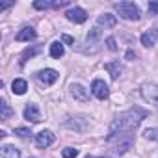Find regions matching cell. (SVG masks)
<instances>
[{"label": "cell", "mask_w": 158, "mask_h": 158, "mask_svg": "<svg viewBox=\"0 0 158 158\" xmlns=\"http://www.w3.org/2000/svg\"><path fill=\"white\" fill-rule=\"evenodd\" d=\"M61 43H65V45H74V39H73L71 35L63 34V35H61Z\"/></svg>", "instance_id": "obj_26"}, {"label": "cell", "mask_w": 158, "mask_h": 158, "mask_svg": "<svg viewBox=\"0 0 158 158\" xmlns=\"http://www.w3.org/2000/svg\"><path fill=\"white\" fill-rule=\"evenodd\" d=\"M58 71H54V69H43V71H39L37 73V78H39V82L41 84H45V86H52L56 80H58Z\"/></svg>", "instance_id": "obj_8"}, {"label": "cell", "mask_w": 158, "mask_h": 158, "mask_svg": "<svg viewBox=\"0 0 158 158\" xmlns=\"http://www.w3.org/2000/svg\"><path fill=\"white\" fill-rule=\"evenodd\" d=\"M65 17H67V21H71V23H74V24H82V23H86L88 13H86V10H82V8H71V10L65 13Z\"/></svg>", "instance_id": "obj_7"}, {"label": "cell", "mask_w": 158, "mask_h": 158, "mask_svg": "<svg viewBox=\"0 0 158 158\" xmlns=\"http://www.w3.org/2000/svg\"><path fill=\"white\" fill-rule=\"evenodd\" d=\"M54 141H56V136H54L52 130H41L39 134H35V145H37L39 149H47V147H50Z\"/></svg>", "instance_id": "obj_6"}, {"label": "cell", "mask_w": 158, "mask_h": 158, "mask_svg": "<svg viewBox=\"0 0 158 158\" xmlns=\"http://www.w3.org/2000/svg\"><path fill=\"white\" fill-rule=\"evenodd\" d=\"M13 6V2H0V11L2 10H8V8H11Z\"/></svg>", "instance_id": "obj_27"}, {"label": "cell", "mask_w": 158, "mask_h": 158, "mask_svg": "<svg viewBox=\"0 0 158 158\" xmlns=\"http://www.w3.org/2000/svg\"><path fill=\"white\" fill-rule=\"evenodd\" d=\"M15 134H17V136H21V138H28L32 132H30L28 128H15Z\"/></svg>", "instance_id": "obj_24"}, {"label": "cell", "mask_w": 158, "mask_h": 158, "mask_svg": "<svg viewBox=\"0 0 158 158\" xmlns=\"http://www.w3.org/2000/svg\"><path fill=\"white\" fill-rule=\"evenodd\" d=\"M35 37V30L32 26H24L19 34H17V41H30Z\"/></svg>", "instance_id": "obj_14"}, {"label": "cell", "mask_w": 158, "mask_h": 158, "mask_svg": "<svg viewBox=\"0 0 158 158\" xmlns=\"http://www.w3.org/2000/svg\"><path fill=\"white\" fill-rule=\"evenodd\" d=\"M71 95L74 101H80V102H88L89 101V93L82 84H73L71 86Z\"/></svg>", "instance_id": "obj_9"}, {"label": "cell", "mask_w": 158, "mask_h": 158, "mask_svg": "<svg viewBox=\"0 0 158 158\" xmlns=\"http://www.w3.org/2000/svg\"><path fill=\"white\" fill-rule=\"evenodd\" d=\"M2 158H21V151L15 149L13 145H4L2 147Z\"/></svg>", "instance_id": "obj_15"}, {"label": "cell", "mask_w": 158, "mask_h": 158, "mask_svg": "<svg viewBox=\"0 0 158 158\" xmlns=\"http://www.w3.org/2000/svg\"><path fill=\"white\" fill-rule=\"evenodd\" d=\"M99 37H101V28H99V26L91 28L89 34H88V41H95V39H99Z\"/></svg>", "instance_id": "obj_21"}, {"label": "cell", "mask_w": 158, "mask_h": 158, "mask_svg": "<svg viewBox=\"0 0 158 158\" xmlns=\"http://www.w3.org/2000/svg\"><path fill=\"white\" fill-rule=\"evenodd\" d=\"M151 35H152L154 39H158V24H156V26H154V28L151 30Z\"/></svg>", "instance_id": "obj_28"}, {"label": "cell", "mask_w": 158, "mask_h": 158, "mask_svg": "<svg viewBox=\"0 0 158 158\" xmlns=\"http://www.w3.org/2000/svg\"><path fill=\"white\" fill-rule=\"evenodd\" d=\"M91 93H93L99 101L108 99V95H110L108 84H106L104 80H101V78H97V80H93V84H91Z\"/></svg>", "instance_id": "obj_5"}, {"label": "cell", "mask_w": 158, "mask_h": 158, "mask_svg": "<svg viewBox=\"0 0 158 158\" xmlns=\"http://www.w3.org/2000/svg\"><path fill=\"white\" fill-rule=\"evenodd\" d=\"M0 108H2V115H0V117H2L4 121H8V119L13 115V110L10 108V104H8L6 101H2V102H0Z\"/></svg>", "instance_id": "obj_17"}, {"label": "cell", "mask_w": 158, "mask_h": 158, "mask_svg": "<svg viewBox=\"0 0 158 158\" xmlns=\"http://www.w3.org/2000/svg\"><path fill=\"white\" fill-rule=\"evenodd\" d=\"M145 117H147V110H143V108H139V106H132L130 110L119 114V115L112 121V125H110V134H108V136L134 132Z\"/></svg>", "instance_id": "obj_1"}, {"label": "cell", "mask_w": 158, "mask_h": 158, "mask_svg": "<svg viewBox=\"0 0 158 158\" xmlns=\"http://www.w3.org/2000/svg\"><path fill=\"white\" fill-rule=\"evenodd\" d=\"M104 69L110 73V76L114 78V80H117V78L121 76V73H123V67H121V63H119V61H114V63H106V65H104Z\"/></svg>", "instance_id": "obj_13"}, {"label": "cell", "mask_w": 158, "mask_h": 158, "mask_svg": "<svg viewBox=\"0 0 158 158\" xmlns=\"http://www.w3.org/2000/svg\"><path fill=\"white\" fill-rule=\"evenodd\" d=\"M97 24H99V26H104V28H114V26L117 24V19H115V15H112V13H104V15L99 17Z\"/></svg>", "instance_id": "obj_11"}, {"label": "cell", "mask_w": 158, "mask_h": 158, "mask_svg": "<svg viewBox=\"0 0 158 158\" xmlns=\"http://www.w3.org/2000/svg\"><path fill=\"white\" fill-rule=\"evenodd\" d=\"M63 43L61 41H54L52 45H50V56L52 58H56V60H60L61 56H63Z\"/></svg>", "instance_id": "obj_16"}, {"label": "cell", "mask_w": 158, "mask_h": 158, "mask_svg": "<svg viewBox=\"0 0 158 158\" xmlns=\"http://www.w3.org/2000/svg\"><path fill=\"white\" fill-rule=\"evenodd\" d=\"M24 119H28L32 123H39L41 121V112H39L37 104H28L24 108Z\"/></svg>", "instance_id": "obj_10"}, {"label": "cell", "mask_w": 158, "mask_h": 158, "mask_svg": "<svg viewBox=\"0 0 158 158\" xmlns=\"http://www.w3.org/2000/svg\"><path fill=\"white\" fill-rule=\"evenodd\" d=\"M139 91H141V97L149 104H152L154 108H158V86H154V84H143Z\"/></svg>", "instance_id": "obj_4"}, {"label": "cell", "mask_w": 158, "mask_h": 158, "mask_svg": "<svg viewBox=\"0 0 158 158\" xmlns=\"http://www.w3.org/2000/svg\"><path fill=\"white\" fill-rule=\"evenodd\" d=\"M35 52H37V48H26V50L23 52V60H21V65H24V63H26V58H28V56L32 58Z\"/></svg>", "instance_id": "obj_22"}, {"label": "cell", "mask_w": 158, "mask_h": 158, "mask_svg": "<svg viewBox=\"0 0 158 158\" xmlns=\"http://www.w3.org/2000/svg\"><path fill=\"white\" fill-rule=\"evenodd\" d=\"M88 158H95V156H88Z\"/></svg>", "instance_id": "obj_29"}, {"label": "cell", "mask_w": 158, "mask_h": 158, "mask_svg": "<svg viewBox=\"0 0 158 158\" xmlns=\"http://www.w3.org/2000/svg\"><path fill=\"white\" fill-rule=\"evenodd\" d=\"M145 139H151V141H158V128H147L143 132Z\"/></svg>", "instance_id": "obj_19"}, {"label": "cell", "mask_w": 158, "mask_h": 158, "mask_svg": "<svg viewBox=\"0 0 158 158\" xmlns=\"http://www.w3.org/2000/svg\"><path fill=\"white\" fill-rule=\"evenodd\" d=\"M114 8L117 10L119 17L125 19V21H138V19L141 17L139 8H138L134 2H119V4H115Z\"/></svg>", "instance_id": "obj_3"}, {"label": "cell", "mask_w": 158, "mask_h": 158, "mask_svg": "<svg viewBox=\"0 0 158 158\" xmlns=\"http://www.w3.org/2000/svg\"><path fill=\"white\" fill-rule=\"evenodd\" d=\"M154 37L151 35V32H145V34H141V43H143V47H152L154 45Z\"/></svg>", "instance_id": "obj_18"}, {"label": "cell", "mask_w": 158, "mask_h": 158, "mask_svg": "<svg viewBox=\"0 0 158 158\" xmlns=\"http://www.w3.org/2000/svg\"><path fill=\"white\" fill-rule=\"evenodd\" d=\"M61 156H63V158H76V156H78V151L73 149V147H65V149L61 151Z\"/></svg>", "instance_id": "obj_20"}, {"label": "cell", "mask_w": 158, "mask_h": 158, "mask_svg": "<svg viewBox=\"0 0 158 158\" xmlns=\"http://www.w3.org/2000/svg\"><path fill=\"white\" fill-rule=\"evenodd\" d=\"M106 45H108V48H110L112 52H115V50H117V45H115V37H108V39H106Z\"/></svg>", "instance_id": "obj_23"}, {"label": "cell", "mask_w": 158, "mask_h": 158, "mask_svg": "<svg viewBox=\"0 0 158 158\" xmlns=\"http://www.w3.org/2000/svg\"><path fill=\"white\" fill-rule=\"evenodd\" d=\"M108 141L115 143L114 145V154H123V152H127L134 145V136H132V132L115 134V136H108Z\"/></svg>", "instance_id": "obj_2"}, {"label": "cell", "mask_w": 158, "mask_h": 158, "mask_svg": "<svg viewBox=\"0 0 158 158\" xmlns=\"http://www.w3.org/2000/svg\"><path fill=\"white\" fill-rule=\"evenodd\" d=\"M26 89H28L26 80H23V78H15L13 84H11V91H13L15 95H24V93H26Z\"/></svg>", "instance_id": "obj_12"}, {"label": "cell", "mask_w": 158, "mask_h": 158, "mask_svg": "<svg viewBox=\"0 0 158 158\" xmlns=\"http://www.w3.org/2000/svg\"><path fill=\"white\" fill-rule=\"evenodd\" d=\"M147 8H149V11H151V13L158 15V2H149V4H147Z\"/></svg>", "instance_id": "obj_25"}]
</instances>
